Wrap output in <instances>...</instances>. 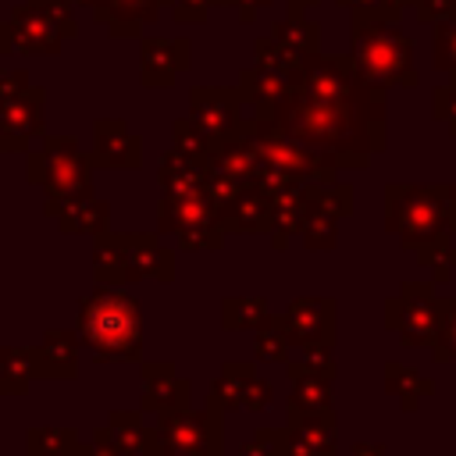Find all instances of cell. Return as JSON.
<instances>
[{
	"label": "cell",
	"mask_w": 456,
	"mask_h": 456,
	"mask_svg": "<svg viewBox=\"0 0 456 456\" xmlns=\"http://www.w3.org/2000/svg\"><path fill=\"white\" fill-rule=\"evenodd\" d=\"M353 456H381V449H353Z\"/></svg>",
	"instance_id": "obj_15"
},
{
	"label": "cell",
	"mask_w": 456,
	"mask_h": 456,
	"mask_svg": "<svg viewBox=\"0 0 456 456\" xmlns=\"http://www.w3.org/2000/svg\"><path fill=\"white\" fill-rule=\"evenodd\" d=\"M435 61L449 71H456V21H445L435 39Z\"/></svg>",
	"instance_id": "obj_10"
},
{
	"label": "cell",
	"mask_w": 456,
	"mask_h": 456,
	"mask_svg": "<svg viewBox=\"0 0 456 456\" xmlns=\"http://www.w3.org/2000/svg\"><path fill=\"white\" fill-rule=\"evenodd\" d=\"M86 349L96 360H135L142 349V321L132 296L114 289H96L78 317Z\"/></svg>",
	"instance_id": "obj_1"
},
{
	"label": "cell",
	"mask_w": 456,
	"mask_h": 456,
	"mask_svg": "<svg viewBox=\"0 0 456 456\" xmlns=\"http://www.w3.org/2000/svg\"><path fill=\"white\" fill-rule=\"evenodd\" d=\"M435 100H438V114L456 128V89H445V93L438 89V96H435Z\"/></svg>",
	"instance_id": "obj_14"
},
{
	"label": "cell",
	"mask_w": 456,
	"mask_h": 456,
	"mask_svg": "<svg viewBox=\"0 0 456 456\" xmlns=\"http://www.w3.org/2000/svg\"><path fill=\"white\" fill-rule=\"evenodd\" d=\"M399 306L406 314L395 317V328L403 331L406 342H435L438 338V306L431 299H403Z\"/></svg>",
	"instance_id": "obj_7"
},
{
	"label": "cell",
	"mask_w": 456,
	"mask_h": 456,
	"mask_svg": "<svg viewBox=\"0 0 456 456\" xmlns=\"http://www.w3.org/2000/svg\"><path fill=\"white\" fill-rule=\"evenodd\" d=\"M449 200H452V207H449V214H452V224H456V192H449Z\"/></svg>",
	"instance_id": "obj_16"
},
{
	"label": "cell",
	"mask_w": 456,
	"mask_h": 456,
	"mask_svg": "<svg viewBox=\"0 0 456 456\" xmlns=\"http://www.w3.org/2000/svg\"><path fill=\"white\" fill-rule=\"evenodd\" d=\"M153 4H157V0H118V7H114V11H118V14H125V18H128V25L135 28V18H150L146 11H153Z\"/></svg>",
	"instance_id": "obj_13"
},
{
	"label": "cell",
	"mask_w": 456,
	"mask_h": 456,
	"mask_svg": "<svg viewBox=\"0 0 456 456\" xmlns=\"http://www.w3.org/2000/svg\"><path fill=\"white\" fill-rule=\"evenodd\" d=\"M356 68L367 82H410V43L392 25H374L360 36Z\"/></svg>",
	"instance_id": "obj_2"
},
{
	"label": "cell",
	"mask_w": 456,
	"mask_h": 456,
	"mask_svg": "<svg viewBox=\"0 0 456 456\" xmlns=\"http://www.w3.org/2000/svg\"><path fill=\"white\" fill-rule=\"evenodd\" d=\"M164 442L167 452H185V456H210L217 452V435H210V420L196 413H175L164 420Z\"/></svg>",
	"instance_id": "obj_5"
},
{
	"label": "cell",
	"mask_w": 456,
	"mask_h": 456,
	"mask_svg": "<svg viewBox=\"0 0 456 456\" xmlns=\"http://www.w3.org/2000/svg\"><path fill=\"white\" fill-rule=\"evenodd\" d=\"M96 150H100L103 164H135L139 160V139L128 135L118 121L96 125Z\"/></svg>",
	"instance_id": "obj_8"
},
{
	"label": "cell",
	"mask_w": 456,
	"mask_h": 456,
	"mask_svg": "<svg viewBox=\"0 0 456 456\" xmlns=\"http://www.w3.org/2000/svg\"><path fill=\"white\" fill-rule=\"evenodd\" d=\"M289 324H292V328L310 324V328L303 331V338L328 342V338H331V306H324L321 299H299V303L289 310Z\"/></svg>",
	"instance_id": "obj_9"
},
{
	"label": "cell",
	"mask_w": 456,
	"mask_h": 456,
	"mask_svg": "<svg viewBox=\"0 0 456 456\" xmlns=\"http://www.w3.org/2000/svg\"><path fill=\"white\" fill-rule=\"evenodd\" d=\"M442 214H445V196H438L435 189H417L395 196L388 224L406 239V246H413V239H431L442 228Z\"/></svg>",
	"instance_id": "obj_3"
},
{
	"label": "cell",
	"mask_w": 456,
	"mask_h": 456,
	"mask_svg": "<svg viewBox=\"0 0 456 456\" xmlns=\"http://www.w3.org/2000/svg\"><path fill=\"white\" fill-rule=\"evenodd\" d=\"M43 121V93H14L0 100V132H14V142L36 132Z\"/></svg>",
	"instance_id": "obj_6"
},
{
	"label": "cell",
	"mask_w": 456,
	"mask_h": 456,
	"mask_svg": "<svg viewBox=\"0 0 456 456\" xmlns=\"http://www.w3.org/2000/svg\"><path fill=\"white\" fill-rule=\"evenodd\" d=\"M456 356V303L438 310V356Z\"/></svg>",
	"instance_id": "obj_11"
},
{
	"label": "cell",
	"mask_w": 456,
	"mask_h": 456,
	"mask_svg": "<svg viewBox=\"0 0 456 456\" xmlns=\"http://www.w3.org/2000/svg\"><path fill=\"white\" fill-rule=\"evenodd\" d=\"M78 185H86V164H82L75 142L53 139L50 150H46V192H50V203L57 196H71Z\"/></svg>",
	"instance_id": "obj_4"
},
{
	"label": "cell",
	"mask_w": 456,
	"mask_h": 456,
	"mask_svg": "<svg viewBox=\"0 0 456 456\" xmlns=\"http://www.w3.org/2000/svg\"><path fill=\"white\" fill-rule=\"evenodd\" d=\"M68 210H75L78 217H75V221H64V224H68V228H78V232H86V228H100V224H103V214H107L103 203H100V207H96V203H89V207L71 203Z\"/></svg>",
	"instance_id": "obj_12"
}]
</instances>
